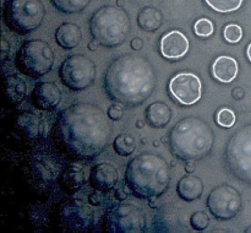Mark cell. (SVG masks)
<instances>
[{"mask_svg": "<svg viewBox=\"0 0 251 233\" xmlns=\"http://www.w3.org/2000/svg\"><path fill=\"white\" fill-rule=\"evenodd\" d=\"M98 105L80 102L69 105L60 113L55 135L64 149L78 158L92 159L109 144L112 127Z\"/></svg>", "mask_w": 251, "mask_h": 233, "instance_id": "obj_1", "label": "cell"}, {"mask_svg": "<svg viewBox=\"0 0 251 233\" xmlns=\"http://www.w3.org/2000/svg\"><path fill=\"white\" fill-rule=\"evenodd\" d=\"M157 87V74L151 61L139 54L115 58L104 75L108 97L125 107L141 105Z\"/></svg>", "mask_w": 251, "mask_h": 233, "instance_id": "obj_2", "label": "cell"}, {"mask_svg": "<svg viewBox=\"0 0 251 233\" xmlns=\"http://www.w3.org/2000/svg\"><path fill=\"white\" fill-rule=\"evenodd\" d=\"M125 183L136 198L154 200L168 190L171 169L162 156L145 152L129 162Z\"/></svg>", "mask_w": 251, "mask_h": 233, "instance_id": "obj_3", "label": "cell"}, {"mask_svg": "<svg viewBox=\"0 0 251 233\" xmlns=\"http://www.w3.org/2000/svg\"><path fill=\"white\" fill-rule=\"evenodd\" d=\"M168 145L173 156L180 161H201L212 151L215 132L206 120L186 117L173 125Z\"/></svg>", "mask_w": 251, "mask_h": 233, "instance_id": "obj_4", "label": "cell"}, {"mask_svg": "<svg viewBox=\"0 0 251 233\" xmlns=\"http://www.w3.org/2000/svg\"><path fill=\"white\" fill-rule=\"evenodd\" d=\"M88 26L93 39L108 48L120 46L131 31L129 14L120 6L113 5L100 7L92 15Z\"/></svg>", "mask_w": 251, "mask_h": 233, "instance_id": "obj_5", "label": "cell"}, {"mask_svg": "<svg viewBox=\"0 0 251 233\" xmlns=\"http://www.w3.org/2000/svg\"><path fill=\"white\" fill-rule=\"evenodd\" d=\"M44 16L46 7L42 0H6L2 5L5 25L20 36H27L36 31Z\"/></svg>", "mask_w": 251, "mask_h": 233, "instance_id": "obj_6", "label": "cell"}, {"mask_svg": "<svg viewBox=\"0 0 251 233\" xmlns=\"http://www.w3.org/2000/svg\"><path fill=\"white\" fill-rule=\"evenodd\" d=\"M55 54L53 48L42 39L25 41L17 49L15 65L28 78H39L53 69Z\"/></svg>", "mask_w": 251, "mask_h": 233, "instance_id": "obj_7", "label": "cell"}, {"mask_svg": "<svg viewBox=\"0 0 251 233\" xmlns=\"http://www.w3.org/2000/svg\"><path fill=\"white\" fill-rule=\"evenodd\" d=\"M225 163L233 176L251 184V123L232 135L226 146Z\"/></svg>", "mask_w": 251, "mask_h": 233, "instance_id": "obj_8", "label": "cell"}, {"mask_svg": "<svg viewBox=\"0 0 251 233\" xmlns=\"http://www.w3.org/2000/svg\"><path fill=\"white\" fill-rule=\"evenodd\" d=\"M59 78L69 90L80 92L93 83L96 78V65L83 54L66 56L59 70Z\"/></svg>", "mask_w": 251, "mask_h": 233, "instance_id": "obj_9", "label": "cell"}, {"mask_svg": "<svg viewBox=\"0 0 251 233\" xmlns=\"http://www.w3.org/2000/svg\"><path fill=\"white\" fill-rule=\"evenodd\" d=\"M242 206V195L229 184L216 186L207 198L208 211L218 221H228L237 217Z\"/></svg>", "mask_w": 251, "mask_h": 233, "instance_id": "obj_10", "label": "cell"}, {"mask_svg": "<svg viewBox=\"0 0 251 233\" xmlns=\"http://www.w3.org/2000/svg\"><path fill=\"white\" fill-rule=\"evenodd\" d=\"M107 226L110 232H137L145 226L144 212L131 203L119 204L108 213Z\"/></svg>", "mask_w": 251, "mask_h": 233, "instance_id": "obj_11", "label": "cell"}, {"mask_svg": "<svg viewBox=\"0 0 251 233\" xmlns=\"http://www.w3.org/2000/svg\"><path fill=\"white\" fill-rule=\"evenodd\" d=\"M169 92L181 104H194L201 97L200 78L193 73L176 74L169 82Z\"/></svg>", "mask_w": 251, "mask_h": 233, "instance_id": "obj_12", "label": "cell"}, {"mask_svg": "<svg viewBox=\"0 0 251 233\" xmlns=\"http://www.w3.org/2000/svg\"><path fill=\"white\" fill-rule=\"evenodd\" d=\"M61 101V91L54 82L36 83L31 93V102L39 110H53Z\"/></svg>", "mask_w": 251, "mask_h": 233, "instance_id": "obj_13", "label": "cell"}, {"mask_svg": "<svg viewBox=\"0 0 251 233\" xmlns=\"http://www.w3.org/2000/svg\"><path fill=\"white\" fill-rule=\"evenodd\" d=\"M88 179L95 190L107 193L114 189L119 181V172L112 163L102 162L92 167Z\"/></svg>", "mask_w": 251, "mask_h": 233, "instance_id": "obj_14", "label": "cell"}, {"mask_svg": "<svg viewBox=\"0 0 251 233\" xmlns=\"http://www.w3.org/2000/svg\"><path fill=\"white\" fill-rule=\"evenodd\" d=\"M189 39L179 31H171L162 38L161 53L164 58L176 60L188 53Z\"/></svg>", "mask_w": 251, "mask_h": 233, "instance_id": "obj_15", "label": "cell"}, {"mask_svg": "<svg viewBox=\"0 0 251 233\" xmlns=\"http://www.w3.org/2000/svg\"><path fill=\"white\" fill-rule=\"evenodd\" d=\"M176 193L184 201H195L201 198L203 193V183L198 176L186 174L181 177L176 185Z\"/></svg>", "mask_w": 251, "mask_h": 233, "instance_id": "obj_16", "label": "cell"}, {"mask_svg": "<svg viewBox=\"0 0 251 233\" xmlns=\"http://www.w3.org/2000/svg\"><path fill=\"white\" fill-rule=\"evenodd\" d=\"M56 43L64 49H73L80 46L82 41V29L78 25L65 22L56 28Z\"/></svg>", "mask_w": 251, "mask_h": 233, "instance_id": "obj_17", "label": "cell"}, {"mask_svg": "<svg viewBox=\"0 0 251 233\" xmlns=\"http://www.w3.org/2000/svg\"><path fill=\"white\" fill-rule=\"evenodd\" d=\"M172 119V109L163 102H153L145 110V122L152 128H164Z\"/></svg>", "mask_w": 251, "mask_h": 233, "instance_id": "obj_18", "label": "cell"}, {"mask_svg": "<svg viewBox=\"0 0 251 233\" xmlns=\"http://www.w3.org/2000/svg\"><path fill=\"white\" fill-rule=\"evenodd\" d=\"M212 74L216 80H218L220 82L230 83L238 75L237 60L232 56H220L213 63Z\"/></svg>", "mask_w": 251, "mask_h": 233, "instance_id": "obj_19", "label": "cell"}, {"mask_svg": "<svg viewBox=\"0 0 251 233\" xmlns=\"http://www.w3.org/2000/svg\"><path fill=\"white\" fill-rule=\"evenodd\" d=\"M163 24V15L158 9L146 6L137 15V25L146 32H156Z\"/></svg>", "mask_w": 251, "mask_h": 233, "instance_id": "obj_20", "label": "cell"}, {"mask_svg": "<svg viewBox=\"0 0 251 233\" xmlns=\"http://www.w3.org/2000/svg\"><path fill=\"white\" fill-rule=\"evenodd\" d=\"M5 93L10 102L20 103L27 93V85L20 76L9 75L5 78Z\"/></svg>", "mask_w": 251, "mask_h": 233, "instance_id": "obj_21", "label": "cell"}, {"mask_svg": "<svg viewBox=\"0 0 251 233\" xmlns=\"http://www.w3.org/2000/svg\"><path fill=\"white\" fill-rule=\"evenodd\" d=\"M16 124L27 137L34 139L39 135L41 122H39L38 117L34 115L33 113H20L16 117Z\"/></svg>", "mask_w": 251, "mask_h": 233, "instance_id": "obj_22", "label": "cell"}, {"mask_svg": "<svg viewBox=\"0 0 251 233\" xmlns=\"http://www.w3.org/2000/svg\"><path fill=\"white\" fill-rule=\"evenodd\" d=\"M56 10L61 14H80L90 5L91 0H50Z\"/></svg>", "mask_w": 251, "mask_h": 233, "instance_id": "obj_23", "label": "cell"}, {"mask_svg": "<svg viewBox=\"0 0 251 233\" xmlns=\"http://www.w3.org/2000/svg\"><path fill=\"white\" fill-rule=\"evenodd\" d=\"M114 151L122 157H129L136 150V139L131 134H120L113 141Z\"/></svg>", "mask_w": 251, "mask_h": 233, "instance_id": "obj_24", "label": "cell"}, {"mask_svg": "<svg viewBox=\"0 0 251 233\" xmlns=\"http://www.w3.org/2000/svg\"><path fill=\"white\" fill-rule=\"evenodd\" d=\"M65 176H68V178L64 177V181H69L68 186L71 189H80L86 181L85 171L78 168L77 164H73V166L69 167Z\"/></svg>", "mask_w": 251, "mask_h": 233, "instance_id": "obj_25", "label": "cell"}, {"mask_svg": "<svg viewBox=\"0 0 251 233\" xmlns=\"http://www.w3.org/2000/svg\"><path fill=\"white\" fill-rule=\"evenodd\" d=\"M208 6L222 14L235 11L243 4V0H206Z\"/></svg>", "mask_w": 251, "mask_h": 233, "instance_id": "obj_26", "label": "cell"}, {"mask_svg": "<svg viewBox=\"0 0 251 233\" xmlns=\"http://www.w3.org/2000/svg\"><path fill=\"white\" fill-rule=\"evenodd\" d=\"M210 225V216L205 211L194 212L190 217V226L196 231H205Z\"/></svg>", "mask_w": 251, "mask_h": 233, "instance_id": "obj_27", "label": "cell"}, {"mask_svg": "<svg viewBox=\"0 0 251 233\" xmlns=\"http://www.w3.org/2000/svg\"><path fill=\"white\" fill-rule=\"evenodd\" d=\"M223 37L229 43H238L243 37V29L239 25L229 24L223 29Z\"/></svg>", "mask_w": 251, "mask_h": 233, "instance_id": "obj_28", "label": "cell"}, {"mask_svg": "<svg viewBox=\"0 0 251 233\" xmlns=\"http://www.w3.org/2000/svg\"><path fill=\"white\" fill-rule=\"evenodd\" d=\"M213 29H215V26H213L212 21L208 19H200L194 25V31L200 37L211 36L213 33Z\"/></svg>", "mask_w": 251, "mask_h": 233, "instance_id": "obj_29", "label": "cell"}, {"mask_svg": "<svg viewBox=\"0 0 251 233\" xmlns=\"http://www.w3.org/2000/svg\"><path fill=\"white\" fill-rule=\"evenodd\" d=\"M217 123L221 127L225 128H232L235 124V113L232 109H228V108H223L220 112L217 113Z\"/></svg>", "mask_w": 251, "mask_h": 233, "instance_id": "obj_30", "label": "cell"}, {"mask_svg": "<svg viewBox=\"0 0 251 233\" xmlns=\"http://www.w3.org/2000/svg\"><path fill=\"white\" fill-rule=\"evenodd\" d=\"M107 114H108V117H109L110 120H113V122H117V120H120L123 118V115H124V110H123V108L120 107V105L113 104L108 108Z\"/></svg>", "mask_w": 251, "mask_h": 233, "instance_id": "obj_31", "label": "cell"}, {"mask_svg": "<svg viewBox=\"0 0 251 233\" xmlns=\"http://www.w3.org/2000/svg\"><path fill=\"white\" fill-rule=\"evenodd\" d=\"M130 189L129 190H126V188H120V189H118L117 190V193H115V196H117V199L118 200H125V199H126V196H127V194L130 193Z\"/></svg>", "mask_w": 251, "mask_h": 233, "instance_id": "obj_32", "label": "cell"}, {"mask_svg": "<svg viewBox=\"0 0 251 233\" xmlns=\"http://www.w3.org/2000/svg\"><path fill=\"white\" fill-rule=\"evenodd\" d=\"M142 47H144V41L141 38H134L131 41V48L134 51H140L142 49Z\"/></svg>", "mask_w": 251, "mask_h": 233, "instance_id": "obj_33", "label": "cell"}, {"mask_svg": "<svg viewBox=\"0 0 251 233\" xmlns=\"http://www.w3.org/2000/svg\"><path fill=\"white\" fill-rule=\"evenodd\" d=\"M232 96L235 98V100H242L243 96H244V92H243L242 88L237 87V88H234V90H233Z\"/></svg>", "mask_w": 251, "mask_h": 233, "instance_id": "obj_34", "label": "cell"}, {"mask_svg": "<svg viewBox=\"0 0 251 233\" xmlns=\"http://www.w3.org/2000/svg\"><path fill=\"white\" fill-rule=\"evenodd\" d=\"M185 169H186V172H189V173H193V172L195 171V163H194V161L186 162Z\"/></svg>", "mask_w": 251, "mask_h": 233, "instance_id": "obj_35", "label": "cell"}, {"mask_svg": "<svg viewBox=\"0 0 251 233\" xmlns=\"http://www.w3.org/2000/svg\"><path fill=\"white\" fill-rule=\"evenodd\" d=\"M150 1H151V0H131L132 4L137 5V6H142V5H146V4H149Z\"/></svg>", "mask_w": 251, "mask_h": 233, "instance_id": "obj_36", "label": "cell"}, {"mask_svg": "<svg viewBox=\"0 0 251 233\" xmlns=\"http://www.w3.org/2000/svg\"><path fill=\"white\" fill-rule=\"evenodd\" d=\"M98 44H100V43H98L96 39H93L92 42H90V43H88L87 47H88V49H91V51H96V49L98 48Z\"/></svg>", "mask_w": 251, "mask_h": 233, "instance_id": "obj_37", "label": "cell"}, {"mask_svg": "<svg viewBox=\"0 0 251 233\" xmlns=\"http://www.w3.org/2000/svg\"><path fill=\"white\" fill-rule=\"evenodd\" d=\"M247 55L248 58H249V60L251 61V43L248 46V49H247Z\"/></svg>", "mask_w": 251, "mask_h": 233, "instance_id": "obj_38", "label": "cell"}]
</instances>
